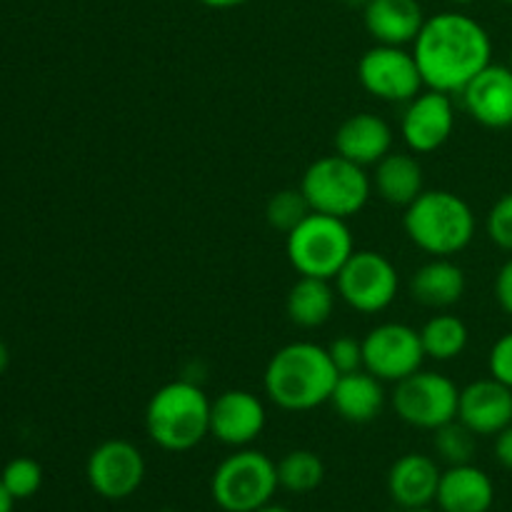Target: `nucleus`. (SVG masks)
I'll list each match as a JSON object with an SVG mask.
<instances>
[{"mask_svg": "<svg viewBox=\"0 0 512 512\" xmlns=\"http://www.w3.org/2000/svg\"><path fill=\"white\" fill-rule=\"evenodd\" d=\"M413 55L425 88L460 95L480 70L493 63V40L475 18L445 10L425 18Z\"/></svg>", "mask_w": 512, "mask_h": 512, "instance_id": "f257e3e1", "label": "nucleus"}, {"mask_svg": "<svg viewBox=\"0 0 512 512\" xmlns=\"http://www.w3.org/2000/svg\"><path fill=\"white\" fill-rule=\"evenodd\" d=\"M338 378L340 373L330 360L328 348L300 340L273 353L265 368L263 388L270 403L280 410L308 413L330 403Z\"/></svg>", "mask_w": 512, "mask_h": 512, "instance_id": "f03ea898", "label": "nucleus"}, {"mask_svg": "<svg viewBox=\"0 0 512 512\" xmlns=\"http://www.w3.org/2000/svg\"><path fill=\"white\" fill-rule=\"evenodd\" d=\"M210 403L203 388L173 380L153 393L145 408L148 438L168 453H188L210 435Z\"/></svg>", "mask_w": 512, "mask_h": 512, "instance_id": "7ed1b4c3", "label": "nucleus"}, {"mask_svg": "<svg viewBox=\"0 0 512 512\" xmlns=\"http://www.w3.org/2000/svg\"><path fill=\"white\" fill-rule=\"evenodd\" d=\"M403 228L410 243L433 258L458 255L473 243L475 213L458 193L423 190L405 208Z\"/></svg>", "mask_w": 512, "mask_h": 512, "instance_id": "20e7f679", "label": "nucleus"}, {"mask_svg": "<svg viewBox=\"0 0 512 512\" xmlns=\"http://www.w3.org/2000/svg\"><path fill=\"white\" fill-rule=\"evenodd\" d=\"M300 190L313 213L348 220L368 205L373 195V178L365 173L363 165L335 153L308 165L300 180Z\"/></svg>", "mask_w": 512, "mask_h": 512, "instance_id": "39448f33", "label": "nucleus"}, {"mask_svg": "<svg viewBox=\"0 0 512 512\" xmlns=\"http://www.w3.org/2000/svg\"><path fill=\"white\" fill-rule=\"evenodd\" d=\"M285 253L298 275L335 280L350 255L355 253L348 220L310 213L303 223L295 225L288 233Z\"/></svg>", "mask_w": 512, "mask_h": 512, "instance_id": "423d86ee", "label": "nucleus"}, {"mask_svg": "<svg viewBox=\"0 0 512 512\" xmlns=\"http://www.w3.org/2000/svg\"><path fill=\"white\" fill-rule=\"evenodd\" d=\"M278 463L260 450L238 448L215 468L210 480L213 503L225 512H255L278 493Z\"/></svg>", "mask_w": 512, "mask_h": 512, "instance_id": "0eeeda50", "label": "nucleus"}, {"mask_svg": "<svg viewBox=\"0 0 512 512\" xmlns=\"http://www.w3.org/2000/svg\"><path fill=\"white\" fill-rule=\"evenodd\" d=\"M460 388L443 373L423 370L395 383L390 405L403 423L420 430H438L458 418Z\"/></svg>", "mask_w": 512, "mask_h": 512, "instance_id": "6e6552de", "label": "nucleus"}, {"mask_svg": "<svg viewBox=\"0 0 512 512\" xmlns=\"http://www.w3.org/2000/svg\"><path fill=\"white\" fill-rule=\"evenodd\" d=\"M345 305L365 315L388 310L398 298V268L375 250H355L335 278Z\"/></svg>", "mask_w": 512, "mask_h": 512, "instance_id": "1a4fd4ad", "label": "nucleus"}, {"mask_svg": "<svg viewBox=\"0 0 512 512\" xmlns=\"http://www.w3.org/2000/svg\"><path fill=\"white\" fill-rule=\"evenodd\" d=\"M358 80L373 98L403 105L423 93L425 85L413 53L400 45L378 43L360 58Z\"/></svg>", "mask_w": 512, "mask_h": 512, "instance_id": "9d476101", "label": "nucleus"}, {"mask_svg": "<svg viewBox=\"0 0 512 512\" xmlns=\"http://www.w3.org/2000/svg\"><path fill=\"white\" fill-rule=\"evenodd\" d=\"M420 330L405 323H383L363 338V365L383 383H400L423 368Z\"/></svg>", "mask_w": 512, "mask_h": 512, "instance_id": "9b49d317", "label": "nucleus"}, {"mask_svg": "<svg viewBox=\"0 0 512 512\" xmlns=\"http://www.w3.org/2000/svg\"><path fill=\"white\" fill-rule=\"evenodd\" d=\"M85 475L95 495L105 500H125L143 485L145 458L130 440H105L90 453Z\"/></svg>", "mask_w": 512, "mask_h": 512, "instance_id": "f8f14e48", "label": "nucleus"}, {"mask_svg": "<svg viewBox=\"0 0 512 512\" xmlns=\"http://www.w3.org/2000/svg\"><path fill=\"white\" fill-rule=\"evenodd\" d=\"M455 128V105L448 93L425 90L405 103L400 135L413 153H435L450 140Z\"/></svg>", "mask_w": 512, "mask_h": 512, "instance_id": "ddd939ff", "label": "nucleus"}, {"mask_svg": "<svg viewBox=\"0 0 512 512\" xmlns=\"http://www.w3.org/2000/svg\"><path fill=\"white\" fill-rule=\"evenodd\" d=\"M268 413L250 390H225L210 403V435L228 448H248L263 435Z\"/></svg>", "mask_w": 512, "mask_h": 512, "instance_id": "4468645a", "label": "nucleus"}, {"mask_svg": "<svg viewBox=\"0 0 512 512\" xmlns=\"http://www.w3.org/2000/svg\"><path fill=\"white\" fill-rule=\"evenodd\" d=\"M463 108L475 123L490 130L512 128V70L495 65L480 70L460 93Z\"/></svg>", "mask_w": 512, "mask_h": 512, "instance_id": "2eb2a0df", "label": "nucleus"}, {"mask_svg": "<svg viewBox=\"0 0 512 512\" xmlns=\"http://www.w3.org/2000/svg\"><path fill=\"white\" fill-rule=\"evenodd\" d=\"M458 420L478 438H495L512 425V388L495 378L473 380L460 388Z\"/></svg>", "mask_w": 512, "mask_h": 512, "instance_id": "dca6fc26", "label": "nucleus"}, {"mask_svg": "<svg viewBox=\"0 0 512 512\" xmlns=\"http://www.w3.org/2000/svg\"><path fill=\"white\" fill-rule=\"evenodd\" d=\"M438 460L423 453H405L388 470V493L403 510L430 508L438 498L440 485Z\"/></svg>", "mask_w": 512, "mask_h": 512, "instance_id": "f3484780", "label": "nucleus"}, {"mask_svg": "<svg viewBox=\"0 0 512 512\" xmlns=\"http://www.w3.org/2000/svg\"><path fill=\"white\" fill-rule=\"evenodd\" d=\"M393 150V128L375 113H355L335 133V153L370 168Z\"/></svg>", "mask_w": 512, "mask_h": 512, "instance_id": "a211bd4d", "label": "nucleus"}, {"mask_svg": "<svg viewBox=\"0 0 512 512\" xmlns=\"http://www.w3.org/2000/svg\"><path fill=\"white\" fill-rule=\"evenodd\" d=\"M363 23L378 45H413L425 25L418 0H370L363 8Z\"/></svg>", "mask_w": 512, "mask_h": 512, "instance_id": "6ab92c4d", "label": "nucleus"}, {"mask_svg": "<svg viewBox=\"0 0 512 512\" xmlns=\"http://www.w3.org/2000/svg\"><path fill=\"white\" fill-rule=\"evenodd\" d=\"M495 503V485L478 465H448L438 485L440 512H490Z\"/></svg>", "mask_w": 512, "mask_h": 512, "instance_id": "aec40b11", "label": "nucleus"}, {"mask_svg": "<svg viewBox=\"0 0 512 512\" xmlns=\"http://www.w3.org/2000/svg\"><path fill=\"white\" fill-rule=\"evenodd\" d=\"M388 395H385L383 380L375 378L368 370H355V373L340 375L335 383L333 395H330V405L335 413L353 425L373 423L380 418Z\"/></svg>", "mask_w": 512, "mask_h": 512, "instance_id": "412c9836", "label": "nucleus"}, {"mask_svg": "<svg viewBox=\"0 0 512 512\" xmlns=\"http://www.w3.org/2000/svg\"><path fill=\"white\" fill-rule=\"evenodd\" d=\"M465 273L450 258H433L420 265L410 278V295L415 303L433 310H448L465 295Z\"/></svg>", "mask_w": 512, "mask_h": 512, "instance_id": "4be33fe9", "label": "nucleus"}, {"mask_svg": "<svg viewBox=\"0 0 512 512\" xmlns=\"http://www.w3.org/2000/svg\"><path fill=\"white\" fill-rule=\"evenodd\" d=\"M423 165L415 155L410 153H395L390 150L373 173V188L378 190L380 198L385 203L395 205V208H408L420 193H423Z\"/></svg>", "mask_w": 512, "mask_h": 512, "instance_id": "5701e85b", "label": "nucleus"}, {"mask_svg": "<svg viewBox=\"0 0 512 512\" xmlns=\"http://www.w3.org/2000/svg\"><path fill=\"white\" fill-rule=\"evenodd\" d=\"M285 310H288L290 323L298 325V328H323V325L333 318L335 310L333 285H330V280L300 275L293 283V288L288 290Z\"/></svg>", "mask_w": 512, "mask_h": 512, "instance_id": "b1692460", "label": "nucleus"}, {"mask_svg": "<svg viewBox=\"0 0 512 512\" xmlns=\"http://www.w3.org/2000/svg\"><path fill=\"white\" fill-rule=\"evenodd\" d=\"M420 340H423L425 358L438 360V363H450V360L460 358L468 348V325L458 318V315L440 313L433 315L428 323L420 328Z\"/></svg>", "mask_w": 512, "mask_h": 512, "instance_id": "393cba45", "label": "nucleus"}, {"mask_svg": "<svg viewBox=\"0 0 512 512\" xmlns=\"http://www.w3.org/2000/svg\"><path fill=\"white\" fill-rule=\"evenodd\" d=\"M325 463L313 450H290L278 463V483L288 493L305 495L323 485Z\"/></svg>", "mask_w": 512, "mask_h": 512, "instance_id": "a878e982", "label": "nucleus"}, {"mask_svg": "<svg viewBox=\"0 0 512 512\" xmlns=\"http://www.w3.org/2000/svg\"><path fill=\"white\" fill-rule=\"evenodd\" d=\"M475 440H478V435H475L468 425L460 423L458 418L440 425L438 430H433L435 453H438V458L448 465L473 463Z\"/></svg>", "mask_w": 512, "mask_h": 512, "instance_id": "bb28decb", "label": "nucleus"}, {"mask_svg": "<svg viewBox=\"0 0 512 512\" xmlns=\"http://www.w3.org/2000/svg\"><path fill=\"white\" fill-rule=\"evenodd\" d=\"M313 213V208L305 200L303 190L300 188H288L275 193L273 198L265 205V218H268L270 228L280 230V233L288 235L295 225L303 223L308 215Z\"/></svg>", "mask_w": 512, "mask_h": 512, "instance_id": "cd10ccee", "label": "nucleus"}, {"mask_svg": "<svg viewBox=\"0 0 512 512\" xmlns=\"http://www.w3.org/2000/svg\"><path fill=\"white\" fill-rule=\"evenodd\" d=\"M0 483L13 495V500H28L43 488V468L33 458H15L3 468Z\"/></svg>", "mask_w": 512, "mask_h": 512, "instance_id": "c85d7f7f", "label": "nucleus"}, {"mask_svg": "<svg viewBox=\"0 0 512 512\" xmlns=\"http://www.w3.org/2000/svg\"><path fill=\"white\" fill-rule=\"evenodd\" d=\"M485 230H488L493 245H498L505 253H512V190L490 208Z\"/></svg>", "mask_w": 512, "mask_h": 512, "instance_id": "c756f323", "label": "nucleus"}, {"mask_svg": "<svg viewBox=\"0 0 512 512\" xmlns=\"http://www.w3.org/2000/svg\"><path fill=\"white\" fill-rule=\"evenodd\" d=\"M328 355L340 375L355 373V370H365L363 340L350 338V335H340V338H335L333 343L328 345Z\"/></svg>", "mask_w": 512, "mask_h": 512, "instance_id": "7c9ffc66", "label": "nucleus"}, {"mask_svg": "<svg viewBox=\"0 0 512 512\" xmlns=\"http://www.w3.org/2000/svg\"><path fill=\"white\" fill-rule=\"evenodd\" d=\"M488 373L498 383L512 388V330L510 333L500 335L495 345L490 348L488 355Z\"/></svg>", "mask_w": 512, "mask_h": 512, "instance_id": "2f4dec72", "label": "nucleus"}, {"mask_svg": "<svg viewBox=\"0 0 512 512\" xmlns=\"http://www.w3.org/2000/svg\"><path fill=\"white\" fill-rule=\"evenodd\" d=\"M495 300L512 318V258L500 265L498 275H495Z\"/></svg>", "mask_w": 512, "mask_h": 512, "instance_id": "473e14b6", "label": "nucleus"}, {"mask_svg": "<svg viewBox=\"0 0 512 512\" xmlns=\"http://www.w3.org/2000/svg\"><path fill=\"white\" fill-rule=\"evenodd\" d=\"M495 460L512 473V425L495 435Z\"/></svg>", "mask_w": 512, "mask_h": 512, "instance_id": "72a5a7b5", "label": "nucleus"}, {"mask_svg": "<svg viewBox=\"0 0 512 512\" xmlns=\"http://www.w3.org/2000/svg\"><path fill=\"white\" fill-rule=\"evenodd\" d=\"M198 3H203L205 8H213V10H233V8H240V5L250 3V0H198Z\"/></svg>", "mask_w": 512, "mask_h": 512, "instance_id": "f704fd0d", "label": "nucleus"}, {"mask_svg": "<svg viewBox=\"0 0 512 512\" xmlns=\"http://www.w3.org/2000/svg\"><path fill=\"white\" fill-rule=\"evenodd\" d=\"M13 495L8 493V490H5V485L0 483V512H13Z\"/></svg>", "mask_w": 512, "mask_h": 512, "instance_id": "c9c22d12", "label": "nucleus"}, {"mask_svg": "<svg viewBox=\"0 0 512 512\" xmlns=\"http://www.w3.org/2000/svg\"><path fill=\"white\" fill-rule=\"evenodd\" d=\"M8 365H10V350H8V345H5L3 340H0V375H3L5 370H8Z\"/></svg>", "mask_w": 512, "mask_h": 512, "instance_id": "e433bc0d", "label": "nucleus"}, {"mask_svg": "<svg viewBox=\"0 0 512 512\" xmlns=\"http://www.w3.org/2000/svg\"><path fill=\"white\" fill-rule=\"evenodd\" d=\"M255 512H293V510L283 508V505H273V503H268V505H263V508H260V510H255Z\"/></svg>", "mask_w": 512, "mask_h": 512, "instance_id": "4c0bfd02", "label": "nucleus"}, {"mask_svg": "<svg viewBox=\"0 0 512 512\" xmlns=\"http://www.w3.org/2000/svg\"><path fill=\"white\" fill-rule=\"evenodd\" d=\"M340 3H345V5H348V8H360V10H363L365 5L370 3V0H340Z\"/></svg>", "mask_w": 512, "mask_h": 512, "instance_id": "58836bf2", "label": "nucleus"}, {"mask_svg": "<svg viewBox=\"0 0 512 512\" xmlns=\"http://www.w3.org/2000/svg\"><path fill=\"white\" fill-rule=\"evenodd\" d=\"M448 3H455V5H470V3H475V0H448Z\"/></svg>", "mask_w": 512, "mask_h": 512, "instance_id": "ea45409f", "label": "nucleus"}, {"mask_svg": "<svg viewBox=\"0 0 512 512\" xmlns=\"http://www.w3.org/2000/svg\"><path fill=\"white\" fill-rule=\"evenodd\" d=\"M403 512H440V510H433V508H418V510H403Z\"/></svg>", "mask_w": 512, "mask_h": 512, "instance_id": "a19ab883", "label": "nucleus"}, {"mask_svg": "<svg viewBox=\"0 0 512 512\" xmlns=\"http://www.w3.org/2000/svg\"><path fill=\"white\" fill-rule=\"evenodd\" d=\"M508 65H510V70H512V48H510V58H508Z\"/></svg>", "mask_w": 512, "mask_h": 512, "instance_id": "79ce46f5", "label": "nucleus"}, {"mask_svg": "<svg viewBox=\"0 0 512 512\" xmlns=\"http://www.w3.org/2000/svg\"><path fill=\"white\" fill-rule=\"evenodd\" d=\"M500 3H508V5H512V0H500Z\"/></svg>", "mask_w": 512, "mask_h": 512, "instance_id": "37998d69", "label": "nucleus"}, {"mask_svg": "<svg viewBox=\"0 0 512 512\" xmlns=\"http://www.w3.org/2000/svg\"><path fill=\"white\" fill-rule=\"evenodd\" d=\"M160 512H178V510H160Z\"/></svg>", "mask_w": 512, "mask_h": 512, "instance_id": "c03bdc74", "label": "nucleus"}]
</instances>
